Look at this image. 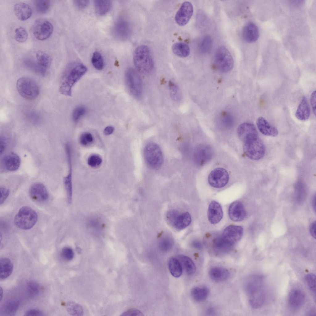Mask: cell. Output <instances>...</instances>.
<instances>
[{
	"mask_svg": "<svg viewBox=\"0 0 316 316\" xmlns=\"http://www.w3.org/2000/svg\"><path fill=\"white\" fill-rule=\"evenodd\" d=\"M86 67L81 63L73 62L67 64L62 74L59 90L62 94L70 96L73 86L85 74Z\"/></svg>",
	"mask_w": 316,
	"mask_h": 316,
	"instance_id": "1",
	"label": "cell"
},
{
	"mask_svg": "<svg viewBox=\"0 0 316 316\" xmlns=\"http://www.w3.org/2000/svg\"><path fill=\"white\" fill-rule=\"evenodd\" d=\"M244 287L251 306L254 309L261 307L265 299L264 277L258 274L249 277L244 282Z\"/></svg>",
	"mask_w": 316,
	"mask_h": 316,
	"instance_id": "2",
	"label": "cell"
},
{
	"mask_svg": "<svg viewBox=\"0 0 316 316\" xmlns=\"http://www.w3.org/2000/svg\"><path fill=\"white\" fill-rule=\"evenodd\" d=\"M133 60L137 70L143 74L150 73L154 68V61L150 50L146 45H140L136 48L134 52Z\"/></svg>",
	"mask_w": 316,
	"mask_h": 316,
	"instance_id": "3",
	"label": "cell"
},
{
	"mask_svg": "<svg viewBox=\"0 0 316 316\" xmlns=\"http://www.w3.org/2000/svg\"><path fill=\"white\" fill-rule=\"evenodd\" d=\"M17 90L24 98L29 100L36 99L40 92L39 86L32 79L24 77L19 78L16 84Z\"/></svg>",
	"mask_w": 316,
	"mask_h": 316,
	"instance_id": "4",
	"label": "cell"
},
{
	"mask_svg": "<svg viewBox=\"0 0 316 316\" xmlns=\"http://www.w3.org/2000/svg\"><path fill=\"white\" fill-rule=\"evenodd\" d=\"M38 219L36 212L30 207H22L17 213L14 218V223L19 228L28 230L36 224Z\"/></svg>",
	"mask_w": 316,
	"mask_h": 316,
	"instance_id": "5",
	"label": "cell"
},
{
	"mask_svg": "<svg viewBox=\"0 0 316 316\" xmlns=\"http://www.w3.org/2000/svg\"><path fill=\"white\" fill-rule=\"evenodd\" d=\"M145 160L151 168L157 169L161 166L163 161L162 152L159 146L154 143H148L143 152Z\"/></svg>",
	"mask_w": 316,
	"mask_h": 316,
	"instance_id": "6",
	"label": "cell"
},
{
	"mask_svg": "<svg viewBox=\"0 0 316 316\" xmlns=\"http://www.w3.org/2000/svg\"><path fill=\"white\" fill-rule=\"evenodd\" d=\"M125 78L126 85L131 94L135 97L139 98L142 93L143 85L138 72L134 69L129 68L125 72Z\"/></svg>",
	"mask_w": 316,
	"mask_h": 316,
	"instance_id": "7",
	"label": "cell"
},
{
	"mask_svg": "<svg viewBox=\"0 0 316 316\" xmlns=\"http://www.w3.org/2000/svg\"><path fill=\"white\" fill-rule=\"evenodd\" d=\"M215 63L218 70L223 73L231 71L234 66L232 57L228 49L221 46L217 49L215 55Z\"/></svg>",
	"mask_w": 316,
	"mask_h": 316,
	"instance_id": "8",
	"label": "cell"
},
{
	"mask_svg": "<svg viewBox=\"0 0 316 316\" xmlns=\"http://www.w3.org/2000/svg\"><path fill=\"white\" fill-rule=\"evenodd\" d=\"M243 149L246 155L253 160L261 159L265 152V146L258 138L243 143Z\"/></svg>",
	"mask_w": 316,
	"mask_h": 316,
	"instance_id": "9",
	"label": "cell"
},
{
	"mask_svg": "<svg viewBox=\"0 0 316 316\" xmlns=\"http://www.w3.org/2000/svg\"><path fill=\"white\" fill-rule=\"evenodd\" d=\"M167 218L172 226L179 231L186 227L191 221V215L188 212H186L180 213L174 210H169L167 212Z\"/></svg>",
	"mask_w": 316,
	"mask_h": 316,
	"instance_id": "10",
	"label": "cell"
},
{
	"mask_svg": "<svg viewBox=\"0 0 316 316\" xmlns=\"http://www.w3.org/2000/svg\"><path fill=\"white\" fill-rule=\"evenodd\" d=\"M53 26L49 21L44 19H37L32 27V31L37 40H44L48 38L53 31Z\"/></svg>",
	"mask_w": 316,
	"mask_h": 316,
	"instance_id": "11",
	"label": "cell"
},
{
	"mask_svg": "<svg viewBox=\"0 0 316 316\" xmlns=\"http://www.w3.org/2000/svg\"><path fill=\"white\" fill-rule=\"evenodd\" d=\"M229 176L225 169L218 168L213 170L208 177L209 184L215 188H220L224 186L227 183Z\"/></svg>",
	"mask_w": 316,
	"mask_h": 316,
	"instance_id": "12",
	"label": "cell"
},
{
	"mask_svg": "<svg viewBox=\"0 0 316 316\" xmlns=\"http://www.w3.org/2000/svg\"><path fill=\"white\" fill-rule=\"evenodd\" d=\"M237 133L243 143L258 138L256 127L250 123L245 122L240 124L238 127Z\"/></svg>",
	"mask_w": 316,
	"mask_h": 316,
	"instance_id": "13",
	"label": "cell"
},
{
	"mask_svg": "<svg viewBox=\"0 0 316 316\" xmlns=\"http://www.w3.org/2000/svg\"><path fill=\"white\" fill-rule=\"evenodd\" d=\"M193 13V7L192 3L188 1L184 2L175 15L176 23L180 26L185 25L189 21Z\"/></svg>",
	"mask_w": 316,
	"mask_h": 316,
	"instance_id": "14",
	"label": "cell"
},
{
	"mask_svg": "<svg viewBox=\"0 0 316 316\" xmlns=\"http://www.w3.org/2000/svg\"><path fill=\"white\" fill-rule=\"evenodd\" d=\"M29 194L33 201L40 203L46 201L49 197L46 187L40 183H35L32 184L30 188Z\"/></svg>",
	"mask_w": 316,
	"mask_h": 316,
	"instance_id": "15",
	"label": "cell"
},
{
	"mask_svg": "<svg viewBox=\"0 0 316 316\" xmlns=\"http://www.w3.org/2000/svg\"><path fill=\"white\" fill-rule=\"evenodd\" d=\"M35 60L38 68L39 74L44 76L51 63V58L47 53L42 51H37Z\"/></svg>",
	"mask_w": 316,
	"mask_h": 316,
	"instance_id": "16",
	"label": "cell"
},
{
	"mask_svg": "<svg viewBox=\"0 0 316 316\" xmlns=\"http://www.w3.org/2000/svg\"><path fill=\"white\" fill-rule=\"evenodd\" d=\"M243 228L241 226L230 225L224 229L222 237L227 242L234 245L241 238Z\"/></svg>",
	"mask_w": 316,
	"mask_h": 316,
	"instance_id": "17",
	"label": "cell"
},
{
	"mask_svg": "<svg viewBox=\"0 0 316 316\" xmlns=\"http://www.w3.org/2000/svg\"><path fill=\"white\" fill-rule=\"evenodd\" d=\"M305 300V296L302 291L297 289H293L289 293L288 303L291 310H296L301 307L304 303Z\"/></svg>",
	"mask_w": 316,
	"mask_h": 316,
	"instance_id": "18",
	"label": "cell"
},
{
	"mask_svg": "<svg viewBox=\"0 0 316 316\" xmlns=\"http://www.w3.org/2000/svg\"><path fill=\"white\" fill-rule=\"evenodd\" d=\"M228 214L230 218L233 221L240 222L245 218L246 212L243 203L239 201H235L230 206Z\"/></svg>",
	"mask_w": 316,
	"mask_h": 316,
	"instance_id": "19",
	"label": "cell"
},
{
	"mask_svg": "<svg viewBox=\"0 0 316 316\" xmlns=\"http://www.w3.org/2000/svg\"><path fill=\"white\" fill-rule=\"evenodd\" d=\"M21 160L16 153L11 152L3 157L1 164L2 167L8 171H15L18 169L20 165Z\"/></svg>",
	"mask_w": 316,
	"mask_h": 316,
	"instance_id": "20",
	"label": "cell"
},
{
	"mask_svg": "<svg viewBox=\"0 0 316 316\" xmlns=\"http://www.w3.org/2000/svg\"><path fill=\"white\" fill-rule=\"evenodd\" d=\"M223 215L220 205L215 201L210 203L208 209L207 216L210 222L212 224L218 223L221 220Z\"/></svg>",
	"mask_w": 316,
	"mask_h": 316,
	"instance_id": "21",
	"label": "cell"
},
{
	"mask_svg": "<svg viewBox=\"0 0 316 316\" xmlns=\"http://www.w3.org/2000/svg\"><path fill=\"white\" fill-rule=\"evenodd\" d=\"M194 156L196 162L199 164L202 165L206 163L211 158L212 150L208 146L199 145L196 148Z\"/></svg>",
	"mask_w": 316,
	"mask_h": 316,
	"instance_id": "22",
	"label": "cell"
},
{
	"mask_svg": "<svg viewBox=\"0 0 316 316\" xmlns=\"http://www.w3.org/2000/svg\"><path fill=\"white\" fill-rule=\"evenodd\" d=\"M243 39L248 43L256 41L259 37L258 29L254 23L249 22L244 26L242 31Z\"/></svg>",
	"mask_w": 316,
	"mask_h": 316,
	"instance_id": "23",
	"label": "cell"
},
{
	"mask_svg": "<svg viewBox=\"0 0 316 316\" xmlns=\"http://www.w3.org/2000/svg\"><path fill=\"white\" fill-rule=\"evenodd\" d=\"M256 124L259 131L264 135L274 137L278 134L277 128L263 117H260L257 119Z\"/></svg>",
	"mask_w": 316,
	"mask_h": 316,
	"instance_id": "24",
	"label": "cell"
},
{
	"mask_svg": "<svg viewBox=\"0 0 316 316\" xmlns=\"http://www.w3.org/2000/svg\"><path fill=\"white\" fill-rule=\"evenodd\" d=\"M114 30L116 36L119 38L124 39L129 35L130 28L127 22L123 19H121L116 22Z\"/></svg>",
	"mask_w": 316,
	"mask_h": 316,
	"instance_id": "25",
	"label": "cell"
},
{
	"mask_svg": "<svg viewBox=\"0 0 316 316\" xmlns=\"http://www.w3.org/2000/svg\"><path fill=\"white\" fill-rule=\"evenodd\" d=\"M15 13L20 20L24 21L29 18L32 15V10L27 4L20 2L15 4L14 7Z\"/></svg>",
	"mask_w": 316,
	"mask_h": 316,
	"instance_id": "26",
	"label": "cell"
},
{
	"mask_svg": "<svg viewBox=\"0 0 316 316\" xmlns=\"http://www.w3.org/2000/svg\"><path fill=\"white\" fill-rule=\"evenodd\" d=\"M234 245L225 240L222 236L215 239L213 244L214 252L218 255L224 254L228 252L232 248Z\"/></svg>",
	"mask_w": 316,
	"mask_h": 316,
	"instance_id": "27",
	"label": "cell"
},
{
	"mask_svg": "<svg viewBox=\"0 0 316 316\" xmlns=\"http://www.w3.org/2000/svg\"><path fill=\"white\" fill-rule=\"evenodd\" d=\"M310 110L307 98L303 96L299 104L295 115L298 119L305 121L308 119L310 116Z\"/></svg>",
	"mask_w": 316,
	"mask_h": 316,
	"instance_id": "28",
	"label": "cell"
},
{
	"mask_svg": "<svg viewBox=\"0 0 316 316\" xmlns=\"http://www.w3.org/2000/svg\"><path fill=\"white\" fill-rule=\"evenodd\" d=\"M209 273L211 279L218 282L226 280L230 276L229 272L227 269L219 267L211 268L209 270Z\"/></svg>",
	"mask_w": 316,
	"mask_h": 316,
	"instance_id": "29",
	"label": "cell"
},
{
	"mask_svg": "<svg viewBox=\"0 0 316 316\" xmlns=\"http://www.w3.org/2000/svg\"><path fill=\"white\" fill-rule=\"evenodd\" d=\"M176 257L178 259L183 269L188 275L194 273L196 267L193 261L189 257L182 255H179Z\"/></svg>",
	"mask_w": 316,
	"mask_h": 316,
	"instance_id": "30",
	"label": "cell"
},
{
	"mask_svg": "<svg viewBox=\"0 0 316 316\" xmlns=\"http://www.w3.org/2000/svg\"><path fill=\"white\" fill-rule=\"evenodd\" d=\"M0 278L1 280H3L6 278L12 273L13 264L9 259L6 257L0 259Z\"/></svg>",
	"mask_w": 316,
	"mask_h": 316,
	"instance_id": "31",
	"label": "cell"
},
{
	"mask_svg": "<svg viewBox=\"0 0 316 316\" xmlns=\"http://www.w3.org/2000/svg\"><path fill=\"white\" fill-rule=\"evenodd\" d=\"M168 266L170 272L173 276L177 278L181 276L183 269L180 261L176 257L169 258L168 261Z\"/></svg>",
	"mask_w": 316,
	"mask_h": 316,
	"instance_id": "32",
	"label": "cell"
},
{
	"mask_svg": "<svg viewBox=\"0 0 316 316\" xmlns=\"http://www.w3.org/2000/svg\"><path fill=\"white\" fill-rule=\"evenodd\" d=\"M94 5L95 10L99 15H103L108 13L111 9L112 2L110 0H95Z\"/></svg>",
	"mask_w": 316,
	"mask_h": 316,
	"instance_id": "33",
	"label": "cell"
},
{
	"mask_svg": "<svg viewBox=\"0 0 316 316\" xmlns=\"http://www.w3.org/2000/svg\"><path fill=\"white\" fill-rule=\"evenodd\" d=\"M173 52L176 55L181 57L188 56L190 53L188 45L185 43L179 42L175 43L172 47Z\"/></svg>",
	"mask_w": 316,
	"mask_h": 316,
	"instance_id": "34",
	"label": "cell"
},
{
	"mask_svg": "<svg viewBox=\"0 0 316 316\" xmlns=\"http://www.w3.org/2000/svg\"><path fill=\"white\" fill-rule=\"evenodd\" d=\"M209 292L208 288L205 287H195L191 291V295L192 298L197 301H202L205 300L208 297Z\"/></svg>",
	"mask_w": 316,
	"mask_h": 316,
	"instance_id": "35",
	"label": "cell"
},
{
	"mask_svg": "<svg viewBox=\"0 0 316 316\" xmlns=\"http://www.w3.org/2000/svg\"><path fill=\"white\" fill-rule=\"evenodd\" d=\"M66 308L68 312L71 315L81 316L83 314V310L82 307L75 302H68L66 304Z\"/></svg>",
	"mask_w": 316,
	"mask_h": 316,
	"instance_id": "36",
	"label": "cell"
},
{
	"mask_svg": "<svg viewBox=\"0 0 316 316\" xmlns=\"http://www.w3.org/2000/svg\"><path fill=\"white\" fill-rule=\"evenodd\" d=\"M64 183L67 195V201L69 204H70L72 201L73 194L72 171H69V174L64 178Z\"/></svg>",
	"mask_w": 316,
	"mask_h": 316,
	"instance_id": "37",
	"label": "cell"
},
{
	"mask_svg": "<svg viewBox=\"0 0 316 316\" xmlns=\"http://www.w3.org/2000/svg\"><path fill=\"white\" fill-rule=\"evenodd\" d=\"M168 86L170 96L172 99L176 102H179L182 98V94L177 85L173 82L170 81Z\"/></svg>",
	"mask_w": 316,
	"mask_h": 316,
	"instance_id": "38",
	"label": "cell"
},
{
	"mask_svg": "<svg viewBox=\"0 0 316 316\" xmlns=\"http://www.w3.org/2000/svg\"><path fill=\"white\" fill-rule=\"evenodd\" d=\"M91 62L94 67L98 70H102L104 66L103 57L99 52L95 51L92 56Z\"/></svg>",
	"mask_w": 316,
	"mask_h": 316,
	"instance_id": "39",
	"label": "cell"
},
{
	"mask_svg": "<svg viewBox=\"0 0 316 316\" xmlns=\"http://www.w3.org/2000/svg\"><path fill=\"white\" fill-rule=\"evenodd\" d=\"M19 305V302L17 301H8L5 304L3 307V312L7 315H12L17 311Z\"/></svg>",
	"mask_w": 316,
	"mask_h": 316,
	"instance_id": "40",
	"label": "cell"
},
{
	"mask_svg": "<svg viewBox=\"0 0 316 316\" xmlns=\"http://www.w3.org/2000/svg\"><path fill=\"white\" fill-rule=\"evenodd\" d=\"M34 3L36 11L41 14L47 13L50 6V2L49 0H36Z\"/></svg>",
	"mask_w": 316,
	"mask_h": 316,
	"instance_id": "41",
	"label": "cell"
},
{
	"mask_svg": "<svg viewBox=\"0 0 316 316\" xmlns=\"http://www.w3.org/2000/svg\"><path fill=\"white\" fill-rule=\"evenodd\" d=\"M27 289L29 295L31 297L37 296L40 291V287L39 284L34 281H28L27 284Z\"/></svg>",
	"mask_w": 316,
	"mask_h": 316,
	"instance_id": "42",
	"label": "cell"
},
{
	"mask_svg": "<svg viewBox=\"0 0 316 316\" xmlns=\"http://www.w3.org/2000/svg\"><path fill=\"white\" fill-rule=\"evenodd\" d=\"M28 37V33L23 27H19L15 29V38L17 42L24 43L27 40Z\"/></svg>",
	"mask_w": 316,
	"mask_h": 316,
	"instance_id": "43",
	"label": "cell"
},
{
	"mask_svg": "<svg viewBox=\"0 0 316 316\" xmlns=\"http://www.w3.org/2000/svg\"><path fill=\"white\" fill-rule=\"evenodd\" d=\"M173 241L172 238L168 236L162 237L160 239L159 246L160 249L163 252H167L172 247Z\"/></svg>",
	"mask_w": 316,
	"mask_h": 316,
	"instance_id": "44",
	"label": "cell"
},
{
	"mask_svg": "<svg viewBox=\"0 0 316 316\" xmlns=\"http://www.w3.org/2000/svg\"><path fill=\"white\" fill-rule=\"evenodd\" d=\"M213 44L212 40L210 37H205L201 41L200 44V49L203 52H209L211 49Z\"/></svg>",
	"mask_w": 316,
	"mask_h": 316,
	"instance_id": "45",
	"label": "cell"
},
{
	"mask_svg": "<svg viewBox=\"0 0 316 316\" xmlns=\"http://www.w3.org/2000/svg\"><path fill=\"white\" fill-rule=\"evenodd\" d=\"M305 280L310 290L315 294L316 292V276L315 274L310 273L306 275Z\"/></svg>",
	"mask_w": 316,
	"mask_h": 316,
	"instance_id": "46",
	"label": "cell"
},
{
	"mask_svg": "<svg viewBox=\"0 0 316 316\" xmlns=\"http://www.w3.org/2000/svg\"><path fill=\"white\" fill-rule=\"evenodd\" d=\"M86 112V109L84 106H79L76 107L73 110L72 114V119L75 122L77 121Z\"/></svg>",
	"mask_w": 316,
	"mask_h": 316,
	"instance_id": "47",
	"label": "cell"
},
{
	"mask_svg": "<svg viewBox=\"0 0 316 316\" xmlns=\"http://www.w3.org/2000/svg\"><path fill=\"white\" fill-rule=\"evenodd\" d=\"M102 160L100 156L97 154L90 156L87 160L88 164L93 168H96L102 163Z\"/></svg>",
	"mask_w": 316,
	"mask_h": 316,
	"instance_id": "48",
	"label": "cell"
},
{
	"mask_svg": "<svg viewBox=\"0 0 316 316\" xmlns=\"http://www.w3.org/2000/svg\"><path fill=\"white\" fill-rule=\"evenodd\" d=\"M80 141L81 143L84 146H88L92 144L94 141L92 135L89 132H85L80 136Z\"/></svg>",
	"mask_w": 316,
	"mask_h": 316,
	"instance_id": "49",
	"label": "cell"
},
{
	"mask_svg": "<svg viewBox=\"0 0 316 316\" xmlns=\"http://www.w3.org/2000/svg\"><path fill=\"white\" fill-rule=\"evenodd\" d=\"M27 119L31 123L35 124L39 123L41 121L40 115L36 112L34 111H30L26 114Z\"/></svg>",
	"mask_w": 316,
	"mask_h": 316,
	"instance_id": "50",
	"label": "cell"
},
{
	"mask_svg": "<svg viewBox=\"0 0 316 316\" xmlns=\"http://www.w3.org/2000/svg\"><path fill=\"white\" fill-rule=\"evenodd\" d=\"M62 258L65 260L70 261L73 259L74 256V253L72 249L69 247L64 248L61 252Z\"/></svg>",
	"mask_w": 316,
	"mask_h": 316,
	"instance_id": "51",
	"label": "cell"
},
{
	"mask_svg": "<svg viewBox=\"0 0 316 316\" xmlns=\"http://www.w3.org/2000/svg\"><path fill=\"white\" fill-rule=\"evenodd\" d=\"M121 315L123 316H143V314L139 310L132 308L125 311Z\"/></svg>",
	"mask_w": 316,
	"mask_h": 316,
	"instance_id": "52",
	"label": "cell"
},
{
	"mask_svg": "<svg viewBox=\"0 0 316 316\" xmlns=\"http://www.w3.org/2000/svg\"><path fill=\"white\" fill-rule=\"evenodd\" d=\"M74 3L76 7L79 10H83L86 8L89 3L88 0H75Z\"/></svg>",
	"mask_w": 316,
	"mask_h": 316,
	"instance_id": "53",
	"label": "cell"
},
{
	"mask_svg": "<svg viewBox=\"0 0 316 316\" xmlns=\"http://www.w3.org/2000/svg\"><path fill=\"white\" fill-rule=\"evenodd\" d=\"M44 315L42 311L37 309L28 310L24 313V316H42Z\"/></svg>",
	"mask_w": 316,
	"mask_h": 316,
	"instance_id": "54",
	"label": "cell"
},
{
	"mask_svg": "<svg viewBox=\"0 0 316 316\" xmlns=\"http://www.w3.org/2000/svg\"><path fill=\"white\" fill-rule=\"evenodd\" d=\"M0 204H2L8 197L9 194V191L7 189L4 187H1L0 189Z\"/></svg>",
	"mask_w": 316,
	"mask_h": 316,
	"instance_id": "55",
	"label": "cell"
},
{
	"mask_svg": "<svg viewBox=\"0 0 316 316\" xmlns=\"http://www.w3.org/2000/svg\"><path fill=\"white\" fill-rule=\"evenodd\" d=\"M316 91H313L312 93L310 98V101L311 105L313 111L314 115H316Z\"/></svg>",
	"mask_w": 316,
	"mask_h": 316,
	"instance_id": "56",
	"label": "cell"
},
{
	"mask_svg": "<svg viewBox=\"0 0 316 316\" xmlns=\"http://www.w3.org/2000/svg\"><path fill=\"white\" fill-rule=\"evenodd\" d=\"M6 146V140L3 137H1L0 140V151L1 155L4 152Z\"/></svg>",
	"mask_w": 316,
	"mask_h": 316,
	"instance_id": "57",
	"label": "cell"
},
{
	"mask_svg": "<svg viewBox=\"0 0 316 316\" xmlns=\"http://www.w3.org/2000/svg\"><path fill=\"white\" fill-rule=\"evenodd\" d=\"M310 232L311 235L315 239L316 238V222H313L310 227Z\"/></svg>",
	"mask_w": 316,
	"mask_h": 316,
	"instance_id": "58",
	"label": "cell"
},
{
	"mask_svg": "<svg viewBox=\"0 0 316 316\" xmlns=\"http://www.w3.org/2000/svg\"><path fill=\"white\" fill-rule=\"evenodd\" d=\"M114 130V128L112 126H108L105 127L104 130V134L106 135H109L112 134Z\"/></svg>",
	"mask_w": 316,
	"mask_h": 316,
	"instance_id": "59",
	"label": "cell"
},
{
	"mask_svg": "<svg viewBox=\"0 0 316 316\" xmlns=\"http://www.w3.org/2000/svg\"><path fill=\"white\" fill-rule=\"evenodd\" d=\"M232 118L230 115L225 116L224 118V122L227 124H231L233 121Z\"/></svg>",
	"mask_w": 316,
	"mask_h": 316,
	"instance_id": "60",
	"label": "cell"
},
{
	"mask_svg": "<svg viewBox=\"0 0 316 316\" xmlns=\"http://www.w3.org/2000/svg\"><path fill=\"white\" fill-rule=\"evenodd\" d=\"M193 246L196 248L199 249L202 248L201 244L197 242H194L193 243Z\"/></svg>",
	"mask_w": 316,
	"mask_h": 316,
	"instance_id": "61",
	"label": "cell"
},
{
	"mask_svg": "<svg viewBox=\"0 0 316 316\" xmlns=\"http://www.w3.org/2000/svg\"><path fill=\"white\" fill-rule=\"evenodd\" d=\"M0 301H1L3 296V289L1 287H0Z\"/></svg>",
	"mask_w": 316,
	"mask_h": 316,
	"instance_id": "62",
	"label": "cell"
},
{
	"mask_svg": "<svg viewBox=\"0 0 316 316\" xmlns=\"http://www.w3.org/2000/svg\"><path fill=\"white\" fill-rule=\"evenodd\" d=\"M315 196H314V197L313 198V204H312L313 205V206L314 207V209H315Z\"/></svg>",
	"mask_w": 316,
	"mask_h": 316,
	"instance_id": "63",
	"label": "cell"
}]
</instances>
